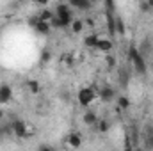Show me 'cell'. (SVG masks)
Here are the masks:
<instances>
[{"label": "cell", "instance_id": "cell-1", "mask_svg": "<svg viewBox=\"0 0 153 151\" xmlns=\"http://www.w3.org/2000/svg\"><path fill=\"white\" fill-rule=\"evenodd\" d=\"M57 21H59V29H66V27H71V21H73V9L70 7V4H57L55 5V11H53Z\"/></svg>", "mask_w": 153, "mask_h": 151}, {"label": "cell", "instance_id": "cell-2", "mask_svg": "<svg viewBox=\"0 0 153 151\" xmlns=\"http://www.w3.org/2000/svg\"><path fill=\"white\" fill-rule=\"evenodd\" d=\"M128 59H130V62L134 64V70L139 75H146V61H144V57L141 55V52H139V48L135 44H130V48H128Z\"/></svg>", "mask_w": 153, "mask_h": 151}, {"label": "cell", "instance_id": "cell-3", "mask_svg": "<svg viewBox=\"0 0 153 151\" xmlns=\"http://www.w3.org/2000/svg\"><path fill=\"white\" fill-rule=\"evenodd\" d=\"M96 100V91L93 89V87H80L78 89V93H76V101H78V105L80 107H84V109H87V107H91V103Z\"/></svg>", "mask_w": 153, "mask_h": 151}, {"label": "cell", "instance_id": "cell-4", "mask_svg": "<svg viewBox=\"0 0 153 151\" xmlns=\"http://www.w3.org/2000/svg\"><path fill=\"white\" fill-rule=\"evenodd\" d=\"M11 130L18 139H27L29 137V124L23 119H14L11 123Z\"/></svg>", "mask_w": 153, "mask_h": 151}, {"label": "cell", "instance_id": "cell-5", "mask_svg": "<svg viewBox=\"0 0 153 151\" xmlns=\"http://www.w3.org/2000/svg\"><path fill=\"white\" fill-rule=\"evenodd\" d=\"M98 96H100V100H102L103 103H111V101H114L116 98H117V93H116V89L112 87V85L105 84V85L100 87Z\"/></svg>", "mask_w": 153, "mask_h": 151}, {"label": "cell", "instance_id": "cell-6", "mask_svg": "<svg viewBox=\"0 0 153 151\" xmlns=\"http://www.w3.org/2000/svg\"><path fill=\"white\" fill-rule=\"evenodd\" d=\"M143 148H144V151H153V124H146L144 126Z\"/></svg>", "mask_w": 153, "mask_h": 151}, {"label": "cell", "instance_id": "cell-7", "mask_svg": "<svg viewBox=\"0 0 153 151\" xmlns=\"http://www.w3.org/2000/svg\"><path fill=\"white\" fill-rule=\"evenodd\" d=\"M64 142L68 144V148H71V150H78V148L82 146V142H84V137H82L80 132H71V133L64 139Z\"/></svg>", "mask_w": 153, "mask_h": 151}, {"label": "cell", "instance_id": "cell-8", "mask_svg": "<svg viewBox=\"0 0 153 151\" xmlns=\"http://www.w3.org/2000/svg\"><path fill=\"white\" fill-rule=\"evenodd\" d=\"M11 100H13V87L7 82L0 84V105H7Z\"/></svg>", "mask_w": 153, "mask_h": 151}, {"label": "cell", "instance_id": "cell-9", "mask_svg": "<svg viewBox=\"0 0 153 151\" xmlns=\"http://www.w3.org/2000/svg\"><path fill=\"white\" fill-rule=\"evenodd\" d=\"M112 46H114V43H112V39L109 38H100L98 39V44H96V50H100L102 53H111V50H112Z\"/></svg>", "mask_w": 153, "mask_h": 151}, {"label": "cell", "instance_id": "cell-10", "mask_svg": "<svg viewBox=\"0 0 153 151\" xmlns=\"http://www.w3.org/2000/svg\"><path fill=\"white\" fill-rule=\"evenodd\" d=\"M70 7L76 9V11H89L93 7V2L91 0H71L70 2Z\"/></svg>", "mask_w": 153, "mask_h": 151}, {"label": "cell", "instance_id": "cell-11", "mask_svg": "<svg viewBox=\"0 0 153 151\" xmlns=\"http://www.w3.org/2000/svg\"><path fill=\"white\" fill-rule=\"evenodd\" d=\"M82 121H84L85 126H96V123H98V114L94 112V110H85L84 115H82Z\"/></svg>", "mask_w": 153, "mask_h": 151}, {"label": "cell", "instance_id": "cell-12", "mask_svg": "<svg viewBox=\"0 0 153 151\" xmlns=\"http://www.w3.org/2000/svg\"><path fill=\"white\" fill-rule=\"evenodd\" d=\"M105 18H107V30H109V34L111 36H114L116 34V21H114V13L112 11H105Z\"/></svg>", "mask_w": 153, "mask_h": 151}, {"label": "cell", "instance_id": "cell-13", "mask_svg": "<svg viewBox=\"0 0 153 151\" xmlns=\"http://www.w3.org/2000/svg\"><path fill=\"white\" fill-rule=\"evenodd\" d=\"M34 30L41 34V36H48L50 32H52V25L50 23H46V21H38V25L34 27Z\"/></svg>", "mask_w": 153, "mask_h": 151}, {"label": "cell", "instance_id": "cell-14", "mask_svg": "<svg viewBox=\"0 0 153 151\" xmlns=\"http://www.w3.org/2000/svg\"><path fill=\"white\" fill-rule=\"evenodd\" d=\"M96 130H98V133H107L109 130H111V121L109 119H98V123H96Z\"/></svg>", "mask_w": 153, "mask_h": 151}, {"label": "cell", "instance_id": "cell-15", "mask_svg": "<svg viewBox=\"0 0 153 151\" xmlns=\"http://www.w3.org/2000/svg\"><path fill=\"white\" fill-rule=\"evenodd\" d=\"M84 27H85V21H84V20L73 18V21H71V32H73V34H80V32L84 30Z\"/></svg>", "mask_w": 153, "mask_h": 151}, {"label": "cell", "instance_id": "cell-16", "mask_svg": "<svg viewBox=\"0 0 153 151\" xmlns=\"http://www.w3.org/2000/svg\"><path fill=\"white\" fill-rule=\"evenodd\" d=\"M27 89H29V93L30 94H39V91H41V84H39V80H29L27 82Z\"/></svg>", "mask_w": 153, "mask_h": 151}, {"label": "cell", "instance_id": "cell-17", "mask_svg": "<svg viewBox=\"0 0 153 151\" xmlns=\"http://www.w3.org/2000/svg\"><path fill=\"white\" fill-rule=\"evenodd\" d=\"M53 16H55V14H53V11H50V9H43V11L38 14L39 21H46V23H50Z\"/></svg>", "mask_w": 153, "mask_h": 151}, {"label": "cell", "instance_id": "cell-18", "mask_svg": "<svg viewBox=\"0 0 153 151\" xmlns=\"http://www.w3.org/2000/svg\"><path fill=\"white\" fill-rule=\"evenodd\" d=\"M114 21H116V34L123 36V34H125V30H126V27H125V20L117 14V16L114 18Z\"/></svg>", "mask_w": 153, "mask_h": 151}, {"label": "cell", "instance_id": "cell-19", "mask_svg": "<svg viewBox=\"0 0 153 151\" xmlns=\"http://www.w3.org/2000/svg\"><path fill=\"white\" fill-rule=\"evenodd\" d=\"M116 101H117V110H126V109L130 107V100H128V96H117Z\"/></svg>", "mask_w": 153, "mask_h": 151}, {"label": "cell", "instance_id": "cell-20", "mask_svg": "<svg viewBox=\"0 0 153 151\" xmlns=\"http://www.w3.org/2000/svg\"><path fill=\"white\" fill-rule=\"evenodd\" d=\"M98 36L96 34H89L87 38L84 39V44L87 46V48H96V44H98Z\"/></svg>", "mask_w": 153, "mask_h": 151}, {"label": "cell", "instance_id": "cell-21", "mask_svg": "<svg viewBox=\"0 0 153 151\" xmlns=\"http://www.w3.org/2000/svg\"><path fill=\"white\" fill-rule=\"evenodd\" d=\"M52 59V52L50 50H43L41 52V62H48Z\"/></svg>", "mask_w": 153, "mask_h": 151}, {"label": "cell", "instance_id": "cell-22", "mask_svg": "<svg viewBox=\"0 0 153 151\" xmlns=\"http://www.w3.org/2000/svg\"><path fill=\"white\" fill-rule=\"evenodd\" d=\"M61 61H64L68 66H73V62H75V59H73V55L71 53H66V55H62V59Z\"/></svg>", "mask_w": 153, "mask_h": 151}, {"label": "cell", "instance_id": "cell-23", "mask_svg": "<svg viewBox=\"0 0 153 151\" xmlns=\"http://www.w3.org/2000/svg\"><path fill=\"white\" fill-rule=\"evenodd\" d=\"M105 61H107V66H109V68H114V66H116L114 55H111V53H109V55H105Z\"/></svg>", "mask_w": 153, "mask_h": 151}, {"label": "cell", "instance_id": "cell-24", "mask_svg": "<svg viewBox=\"0 0 153 151\" xmlns=\"http://www.w3.org/2000/svg\"><path fill=\"white\" fill-rule=\"evenodd\" d=\"M139 9H141L143 13H148V11H150V5H148V2H146V0H141V2H139Z\"/></svg>", "mask_w": 153, "mask_h": 151}, {"label": "cell", "instance_id": "cell-25", "mask_svg": "<svg viewBox=\"0 0 153 151\" xmlns=\"http://www.w3.org/2000/svg\"><path fill=\"white\" fill-rule=\"evenodd\" d=\"M38 151H53V148L48 146V144H41V146L38 148Z\"/></svg>", "mask_w": 153, "mask_h": 151}, {"label": "cell", "instance_id": "cell-26", "mask_svg": "<svg viewBox=\"0 0 153 151\" xmlns=\"http://www.w3.org/2000/svg\"><path fill=\"white\" fill-rule=\"evenodd\" d=\"M85 23H87V25H89L91 29L94 27V20H93V18H87V20H85Z\"/></svg>", "mask_w": 153, "mask_h": 151}, {"label": "cell", "instance_id": "cell-27", "mask_svg": "<svg viewBox=\"0 0 153 151\" xmlns=\"http://www.w3.org/2000/svg\"><path fill=\"white\" fill-rule=\"evenodd\" d=\"M4 115H5V112H4V110L0 109V123H2V119H4Z\"/></svg>", "mask_w": 153, "mask_h": 151}, {"label": "cell", "instance_id": "cell-28", "mask_svg": "<svg viewBox=\"0 0 153 151\" xmlns=\"http://www.w3.org/2000/svg\"><path fill=\"white\" fill-rule=\"evenodd\" d=\"M148 2V5H150V9H153V0H146Z\"/></svg>", "mask_w": 153, "mask_h": 151}, {"label": "cell", "instance_id": "cell-29", "mask_svg": "<svg viewBox=\"0 0 153 151\" xmlns=\"http://www.w3.org/2000/svg\"><path fill=\"white\" fill-rule=\"evenodd\" d=\"M134 151H144V148H135Z\"/></svg>", "mask_w": 153, "mask_h": 151}]
</instances>
